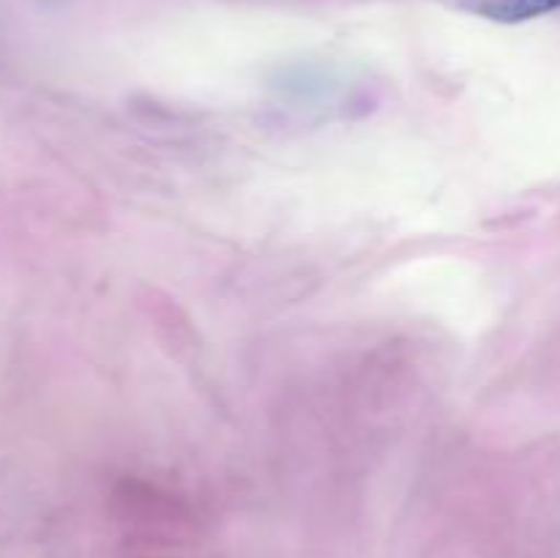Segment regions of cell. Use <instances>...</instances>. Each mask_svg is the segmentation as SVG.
Returning a JSON list of instances; mask_svg holds the SVG:
<instances>
[{"mask_svg": "<svg viewBox=\"0 0 560 558\" xmlns=\"http://www.w3.org/2000/svg\"><path fill=\"white\" fill-rule=\"evenodd\" d=\"M459 5L501 25H520L560 11V0H463Z\"/></svg>", "mask_w": 560, "mask_h": 558, "instance_id": "1", "label": "cell"}]
</instances>
